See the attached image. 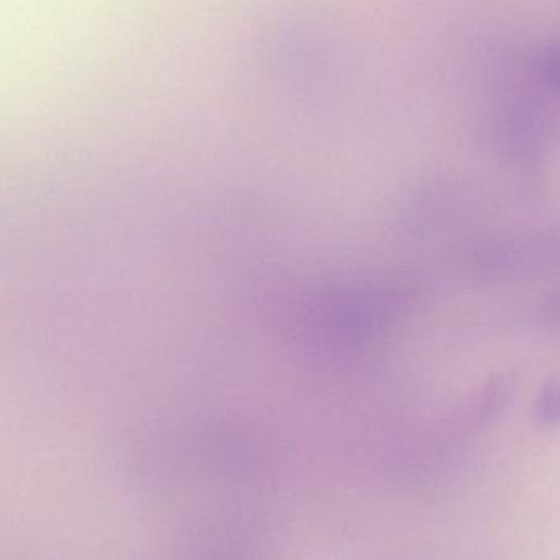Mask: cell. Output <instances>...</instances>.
Here are the masks:
<instances>
[{
	"label": "cell",
	"instance_id": "obj_1",
	"mask_svg": "<svg viewBox=\"0 0 560 560\" xmlns=\"http://www.w3.org/2000/svg\"><path fill=\"white\" fill-rule=\"evenodd\" d=\"M535 418L545 430L560 428V372L542 385L536 398Z\"/></svg>",
	"mask_w": 560,
	"mask_h": 560
}]
</instances>
